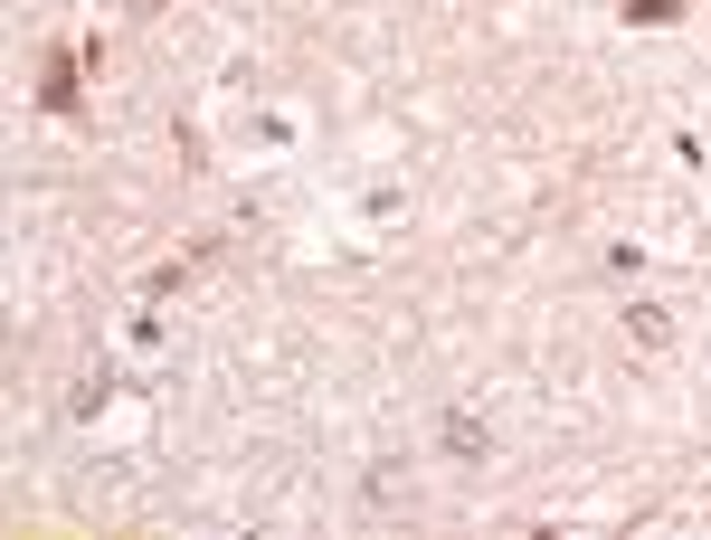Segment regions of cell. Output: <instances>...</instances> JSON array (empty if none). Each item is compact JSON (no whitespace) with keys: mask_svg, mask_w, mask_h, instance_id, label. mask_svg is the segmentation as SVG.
Listing matches in <instances>:
<instances>
[{"mask_svg":"<svg viewBox=\"0 0 711 540\" xmlns=\"http://www.w3.org/2000/svg\"><path fill=\"white\" fill-rule=\"evenodd\" d=\"M47 105H57V115H76V57H67V47L47 57Z\"/></svg>","mask_w":711,"mask_h":540,"instance_id":"obj_1","label":"cell"},{"mask_svg":"<svg viewBox=\"0 0 711 540\" xmlns=\"http://www.w3.org/2000/svg\"><path fill=\"white\" fill-rule=\"evenodd\" d=\"M446 455H484V426H474L465 408H455V418H446Z\"/></svg>","mask_w":711,"mask_h":540,"instance_id":"obj_2","label":"cell"},{"mask_svg":"<svg viewBox=\"0 0 711 540\" xmlns=\"http://www.w3.org/2000/svg\"><path fill=\"white\" fill-rule=\"evenodd\" d=\"M626 342H645V352H655V342H664V313L636 304V313H626Z\"/></svg>","mask_w":711,"mask_h":540,"instance_id":"obj_3","label":"cell"},{"mask_svg":"<svg viewBox=\"0 0 711 540\" xmlns=\"http://www.w3.org/2000/svg\"><path fill=\"white\" fill-rule=\"evenodd\" d=\"M626 20H645V29H664V20H683V0H626Z\"/></svg>","mask_w":711,"mask_h":540,"instance_id":"obj_4","label":"cell"}]
</instances>
